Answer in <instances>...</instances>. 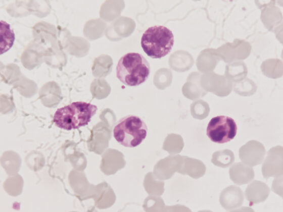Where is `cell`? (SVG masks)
I'll list each match as a JSON object with an SVG mask.
<instances>
[{
    "mask_svg": "<svg viewBox=\"0 0 283 212\" xmlns=\"http://www.w3.org/2000/svg\"><path fill=\"white\" fill-rule=\"evenodd\" d=\"M237 125L231 117L218 116L212 118L209 121L206 133L208 138L213 142L222 144L232 140L237 134Z\"/></svg>",
    "mask_w": 283,
    "mask_h": 212,
    "instance_id": "5",
    "label": "cell"
},
{
    "mask_svg": "<svg viewBox=\"0 0 283 212\" xmlns=\"http://www.w3.org/2000/svg\"><path fill=\"white\" fill-rule=\"evenodd\" d=\"M150 73V66L140 54L128 52L119 60L116 77L124 85L136 86L145 82Z\"/></svg>",
    "mask_w": 283,
    "mask_h": 212,
    "instance_id": "1",
    "label": "cell"
},
{
    "mask_svg": "<svg viewBox=\"0 0 283 212\" xmlns=\"http://www.w3.org/2000/svg\"><path fill=\"white\" fill-rule=\"evenodd\" d=\"M270 193V188L265 183L254 180L250 183L245 190L246 199L251 205L264 201Z\"/></svg>",
    "mask_w": 283,
    "mask_h": 212,
    "instance_id": "8",
    "label": "cell"
},
{
    "mask_svg": "<svg viewBox=\"0 0 283 212\" xmlns=\"http://www.w3.org/2000/svg\"><path fill=\"white\" fill-rule=\"evenodd\" d=\"M244 199L243 191L235 185H231L224 189L219 197L221 206L226 210H232L239 207L243 204Z\"/></svg>",
    "mask_w": 283,
    "mask_h": 212,
    "instance_id": "6",
    "label": "cell"
},
{
    "mask_svg": "<svg viewBox=\"0 0 283 212\" xmlns=\"http://www.w3.org/2000/svg\"><path fill=\"white\" fill-rule=\"evenodd\" d=\"M264 152L262 144L252 141L241 148L240 158L245 164L253 167L261 163Z\"/></svg>",
    "mask_w": 283,
    "mask_h": 212,
    "instance_id": "7",
    "label": "cell"
},
{
    "mask_svg": "<svg viewBox=\"0 0 283 212\" xmlns=\"http://www.w3.org/2000/svg\"><path fill=\"white\" fill-rule=\"evenodd\" d=\"M262 173L265 179L269 177L278 178L282 176L283 167L281 155L275 154L271 151L269 156L266 158L262 167Z\"/></svg>",
    "mask_w": 283,
    "mask_h": 212,
    "instance_id": "9",
    "label": "cell"
},
{
    "mask_svg": "<svg viewBox=\"0 0 283 212\" xmlns=\"http://www.w3.org/2000/svg\"><path fill=\"white\" fill-rule=\"evenodd\" d=\"M15 40V33L10 28V25L5 21H1V54L9 50Z\"/></svg>",
    "mask_w": 283,
    "mask_h": 212,
    "instance_id": "11",
    "label": "cell"
},
{
    "mask_svg": "<svg viewBox=\"0 0 283 212\" xmlns=\"http://www.w3.org/2000/svg\"><path fill=\"white\" fill-rule=\"evenodd\" d=\"M234 160L232 151L225 149L213 153L212 163L216 166L225 168L230 166Z\"/></svg>",
    "mask_w": 283,
    "mask_h": 212,
    "instance_id": "12",
    "label": "cell"
},
{
    "mask_svg": "<svg viewBox=\"0 0 283 212\" xmlns=\"http://www.w3.org/2000/svg\"><path fill=\"white\" fill-rule=\"evenodd\" d=\"M148 127L139 117L128 115L120 119L115 125L113 135L115 139L126 147H135L146 138Z\"/></svg>",
    "mask_w": 283,
    "mask_h": 212,
    "instance_id": "3",
    "label": "cell"
},
{
    "mask_svg": "<svg viewBox=\"0 0 283 212\" xmlns=\"http://www.w3.org/2000/svg\"><path fill=\"white\" fill-rule=\"evenodd\" d=\"M140 44L148 56L152 59H161L171 51L174 35L172 31L164 26H153L144 32Z\"/></svg>",
    "mask_w": 283,
    "mask_h": 212,
    "instance_id": "4",
    "label": "cell"
},
{
    "mask_svg": "<svg viewBox=\"0 0 283 212\" xmlns=\"http://www.w3.org/2000/svg\"><path fill=\"white\" fill-rule=\"evenodd\" d=\"M97 110V107L90 103L73 102L57 109L53 122L58 127L66 130L78 129L88 125Z\"/></svg>",
    "mask_w": 283,
    "mask_h": 212,
    "instance_id": "2",
    "label": "cell"
},
{
    "mask_svg": "<svg viewBox=\"0 0 283 212\" xmlns=\"http://www.w3.org/2000/svg\"><path fill=\"white\" fill-rule=\"evenodd\" d=\"M229 175L234 183L241 185L249 183L254 179V171L252 168L239 163L230 168Z\"/></svg>",
    "mask_w": 283,
    "mask_h": 212,
    "instance_id": "10",
    "label": "cell"
}]
</instances>
